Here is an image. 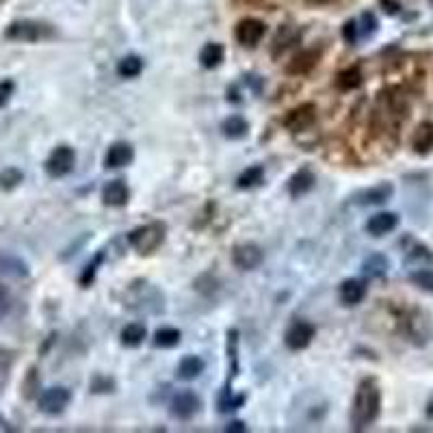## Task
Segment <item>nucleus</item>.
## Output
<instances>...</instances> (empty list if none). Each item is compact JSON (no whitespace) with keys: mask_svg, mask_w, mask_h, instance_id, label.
Returning a JSON list of instances; mask_svg holds the SVG:
<instances>
[{"mask_svg":"<svg viewBox=\"0 0 433 433\" xmlns=\"http://www.w3.org/2000/svg\"><path fill=\"white\" fill-rule=\"evenodd\" d=\"M382 414V390L375 379H362L351 403V429L366 431Z\"/></svg>","mask_w":433,"mask_h":433,"instance_id":"1","label":"nucleus"},{"mask_svg":"<svg viewBox=\"0 0 433 433\" xmlns=\"http://www.w3.org/2000/svg\"><path fill=\"white\" fill-rule=\"evenodd\" d=\"M14 89H16L14 80H0V108H3V106L11 100Z\"/></svg>","mask_w":433,"mask_h":433,"instance_id":"38","label":"nucleus"},{"mask_svg":"<svg viewBox=\"0 0 433 433\" xmlns=\"http://www.w3.org/2000/svg\"><path fill=\"white\" fill-rule=\"evenodd\" d=\"M24 180V174L16 167H7L0 172V189L3 191H14L16 187H20Z\"/></svg>","mask_w":433,"mask_h":433,"instance_id":"33","label":"nucleus"},{"mask_svg":"<svg viewBox=\"0 0 433 433\" xmlns=\"http://www.w3.org/2000/svg\"><path fill=\"white\" fill-rule=\"evenodd\" d=\"M314 336H316V328H314L312 323H308V320H295L291 328L286 330V334H284V343H286V347L291 351H301V349H306L312 343Z\"/></svg>","mask_w":433,"mask_h":433,"instance_id":"9","label":"nucleus"},{"mask_svg":"<svg viewBox=\"0 0 433 433\" xmlns=\"http://www.w3.org/2000/svg\"><path fill=\"white\" fill-rule=\"evenodd\" d=\"M247 401L245 395H234V392H221L219 401H216V407H219L221 414L228 412H236L239 407H243V403Z\"/></svg>","mask_w":433,"mask_h":433,"instance_id":"32","label":"nucleus"},{"mask_svg":"<svg viewBox=\"0 0 433 433\" xmlns=\"http://www.w3.org/2000/svg\"><path fill=\"white\" fill-rule=\"evenodd\" d=\"M299 39H301L299 28H295V26H291V24L280 26V31H278V35H276V39H273V46H271V54H273V59H280L282 54H284L288 48H293Z\"/></svg>","mask_w":433,"mask_h":433,"instance_id":"17","label":"nucleus"},{"mask_svg":"<svg viewBox=\"0 0 433 433\" xmlns=\"http://www.w3.org/2000/svg\"><path fill=\"white\" fill-rule=\"evenodd\" d=\"M397 226H399V214L397 212H377V214H372L370 219H368L366 232L370 236L379 239V236H386L392 230H397Z\"/></svg>","mask_w":433,"mask_h":433,"instance_id":"15","label":"nucleus"},{"mask_svg":"<svg viewBox=\"0 0 433 433\" xmlns=\"http://www.w3.org/2000/svg\"><path fill=\"white\" fill-rule=\"evenodd\" d=\"M54 28L46 22H37V20H16L7 26L5 37L11 41H22V43H35L41 39H50L54 37Z\"/></svg>","mask_w":433,"mask_h":433,"instance_id":"3","label":"nucleus"},{"mask_svg":"<svg viewBox=\"0 0 433 433\" xmlns=\"http://www.w3.org/2000/svg\"><path fill=\"white\" fill-rule=\"evenodd\" d=\"M0 3H7V0H0Z\"/></svg>","mask_w":433,"mask_h":433,"instance_id":"47","label":"nucleus"},{"mask_svg":"<svg viewBox=\"0 0 433 433\" xmlns=\"http://www.w3.org/2000/svg\"><path fill=\"white\" fill-rule=\"evenodd\" d=\"M362 22H364V28H362V33L364 35H372L375 31H377V18L372 16V14H362Z\"/></svg>","mask_w":433,"mask_h":433,"instance_id":"40","label":"nucleus"},{"mask_svg":"<svg viewBox=\"0 0 433 433\" xmlns=\"http://www.w3.org/2000/svg\"><path fill=\"white\" fill-rule=\"evenodd\" d=\"M165 236H167L165 224L152 221V224H145V226L132 230V232L128 234V243H130L141 256H150V254H154L162 243H165Z\"/></svg>","mask_w":433,"mask_h":433,"instance_id":"2","label":"nucleus"},{"mask_svg":"<svg viewBox=\"0 0 433 433\" xmlns=\"http://www.w3.org/2000/svg\"><path fill=\"white\" fill-rule=\"evenodd\" d=\"M412 147L416 154H429L433 152V124L431 122H422L414 135H412Z\"/></svg>","mask_w":433,"mask_h":433,"instance_id":"20","label":"nucleus"},{"mask_svg":"<svg viewBox=\"0 0 433 433\" xmlns=\"http://www.w3.org/2000/svg\"><path fill=\"white\" fill-rule=\"evenodd\" d=\"M403 332L407 336V340H412L414 345H427L433 336V323L431 316L422 310H412L405 320H403Z\"/></svg>","mask_w":433,"mask_h":433,"instance_id":"4","label":"nucleus"},{"mask_svg":"<svg viewBox=\"0 0 433 433\" xmlns=\"http://www.w3.org/2000/svg\"><path fill=\"white\" fill-rule=\"evenodd\" d=\"M392 195H395V187L390 182H382L377 187H370V189H364V191L355 193L353 204H358V206H382Z\"/></svg>","mask_w":433,"mask_h":433,"instance_id":"13","label":"nucleus"},{"mask_svg":"<svg viewBox=\"0 0 433 433\" xmlns=\"http://www.w3.org/2000/svg\"><path fill=\"white\" fill-rule=\"evenodd\" d=\"M226 431L228 433H245L247 431V424L243 420H232L230 424H226Z\"/></svg>","mask_w":433,"mask_h":433,"instance_id":"43","label":"nucleus"},{"mask_svg":"<svg viewBox=\"0 0 433 433\" xmlns=\"http://www.w3.org/2000/svg\"><path fill=\"white\" fill-rule=\"evenodd\" d=\"M102 260H104V254L98 251L95 258L85 266L83 276H80V286H83V288H89V286H91V282H93V278H95V271H98V266L102 264Z\"/></svg>","mask_w":433,"mask_h":433,"instance_id":"36","label":"nucleus"},{"mask_svg":"<svg viewBox=\"0 0 433 433\" xmlns=\"http://www.w3.org/2000/svg\"><path fill=\"white\" fill-rule=\"evenodd\" d=\"M264 33H266V24L256 18H245L236 24V39L241 46H247V48H256L262 41Z\"/></svg>","mask_w":433,"mask_h":433,"instance_id":"12","label":"nucleus"},{"mask_svg":"<svg viewBox=\"0 0 433 433\" xmlns=\"http://www.w3.org/2000/svg\"><path fill=\"white\" fill-rule=\"evenodd\" d=\"M72 401V395L68 388L63 386H54V388H48L43 390L39 397H37V407L41 414H48V416H59L66 412V407L70 405Z\"/></svg>","mask_w":433,"mask_h":433,"instance_id":"6","label":"nucleus"},{"mask_svg":"<svg viewBox=\"0 0 433 433\" xmlns=\"http://www.w3.org/2000/svg\"><path fill=\"white\" fill-rule=\"evenodd\" d=\"M22 395L24 399H35L39 395V377H37V368H28L26 379L22 384Z\"/></svg>","mask_w":433,"mask_h":433,"instance_id":"35","label":"nucleus"},{"mask_svg":"<svg viewBox=\"0 0 433 433\" xmlns=\"http://www.w3.org/2000/svg\"><path fill=\"white\" fill-rule=\"evenodd\" d=\"M180 340H182V334L176 328H160L154 334V345L158 349H174L180 345Z\"/></svg>","mask_w":433,"mask_h":433,"instance_id":"28","label":"nucleus"},{"mask_svg":"<svg viewBox=\"0 0 433 433\" xmlns=\"http://www.w3.org/2000/svg\"><path fill=\"white\" fill-rule=\"evenodd\" d=\"M74 165H76V152H74V147L59 145V147H54L50 152V156L46 158L43 169H46V174L50 178H63V176L72 174Z\"/></svg>","mask_w":433,"mask_h":433,"instance_id":"5","label":"nucleus"},{"mask_svg":"<svg viewBox=\"0 0 433 433\" xmlns=\"http://www.w3.org/2000/svg\"><path fill=\"white\" fill-rule=\"evenodd\" d=\"M224 57H226V50L221 43H206L199 52V63L206 70H214L221 66Z\"/></svg>","mask_w":433,"mask_h":433,"instance_id":"24","label":"nucleus"},{"mask_svg":"<svg viewBox=\"0 0 433 433\" xmlns=\"http://www.w3.org/2000/svg\"><path fill=\"white\" fill-rule=\"evenodd\" d=\"M262 180H264V167L262 165H251L239 176L236 187L239 189H254V187L262 184Z\"/></svg>","mask_w":433,"mask_h":433,"instance_id":"31","label":"nucleus"},{"mask_svg":"<svg viewBox=\"0 0 433 433\" xmlns=\"http://www.w3.org/2000/svg\"><path fill=\"white\" fill-rule=\"evenodd\" d=\"M382 7H384V11H388V14H397V11L401 9L397 0H382Z\"/></svg>","mask_w":433,"mask_h":433,"instance_id":"44","label":"nucleus"},{"mask_svg":"<svg viewBox=\"0 0 433 433\" xmlns=\"http://www.w3.org/2000/svg\"><path fill=\"white\" fill-rule=\"evenodd\" d=\"M366 297V284L362 280H345L340 284V301L345 306H358Z\"/></svg>","mask_w":433,"mask_h":433,"instance_id":"21","label":"nucleus"},{"mask_svg":"<svg viewBox=\"0 0 433 433\" xmlns=\"http://www.w3.org/2000/svg\"><path fill=\"white\" fill-rule=\"evenodd\" d=\"M362 83H364V76H362V72H360L358 66L347 68V70H343V72L336 76V87H338L340 91H353V89L362 87Z\"/></svg>","mask_w":433,"mask_h":433,"instance_id":"27","label":"nucleus"},{"mask_svg":"<svg viewBox=\"0 0 433 433\" xmlns=\"http://www.w3.org/2000/svg\"><path fill=\"white\" fill-rule=\"evenodd\" d=\"M226 349H228V382L224 386V392H232V382L239 377V330H230L228 332V343H226Z\"/></svg>","mask_w":433,"mask_h":433,"instance_id":"18","label":"nucleus"},{"mask_svg":"<svg viewBox=\"0 0 433 433\" xmlns=\"http://www.w3.org/2000/svg\"><path fill=\"white\" fill-rule=\"evenodd\" d=\"M314 184H316V176L308 167H303V169H299V172H295L291 176L288 193H291V197H301V195L310 193L314 189Z\"/></svg>","mask_w":433,"mask_h":433,"instance_id":"19","label":"nucleus"},{"mask_svg":"<svg viewBox=\"0 0 433 433\" xmlns=\"http://www.w3.org/2000/svg\"><path fill=\"white\" fill-rule=\"evenodd\" d=\"M7 310H9V291L3 282H0V316H5Z\"/></svg>","mask_w":433,"mask_h":433,"instance_id":"41","label":"nucleus"},{"mask_svg":"<svg viewBox=\"0 0 433 433\" xmlns=\"http://www.w3.org/2000/svg\"><path fill=\"white\" fill-rule=\"evenodd\" d=\"M135 158V150L130 143L126 141H118L113 143L111 147H108L106 156H104V167L106 169H122L126 165H130Z\"/></svg>","mask_w":433,"mask_h":433,"instance_id":"14","label":"nucleus"},{"mask_svg":"<svg viewBox=\"0 0 433 433\" xmlns=\"http://www.w3.org/2000/svg\"><path fill=\"white\" fill-rule=\"evenodd\" d=\"M427 416L429 418H433V397L429 399V403H427Z\"/></svg>","mask_w":433,"mask_h":433,"instance_id":"46","label":"nucleus"},{"mask_svg":"<svg viewBox=\"0 0 433 433\" xmlns=\"http://www.w3.org/2000/svg\"><path fill=\"white\" fill-rule=\"evenodd\" d=\"M316 124V106L312 102L299 104L293 111H288V115L284 118V126L293 132V135H301L312 130Z\"/></svg>","mask_w":433,"mask_h":433,"instance_id":"7","label":"nucleus"},{"mask_svg":"<svg viewBox=\"0 0 433 433\" xmlns=\"http://www.w3.org/2000/svg\"><path fill=\"white\" fill-rule=\"evenodd\" d=\"M143 72V59L137 57V54H128L118 63V74L122 78H137Z\"/></svg>","mask_w":433,"mask_h":433,"instance_id":"30","label":"nucleus"},{"mask_svg":"<svg viewBox=\"0 0 433 433\" xmlns=\"http://www.w3.org/2000/svg\"><path fill=\"white\" fill-rule=\"evenodd\" d=\"M204 368H206V364L199 355H187L178 364V379H182V382H193V379H197L204 372Z\"/></svg>","mask_w":433,"mask_h":433,"instance_id":"22","label":"nucleus"},{"mask_svg":"<svg viewBox=\"0 0 433 433\" xmlns=\"http://www.w3.org/2000/svg\"><path fill=\"white\" fill-rule=\"evenodd\" d=\"M264 254L256 243H241L232 249V262L241 271H254L262 264Z\"/></svg>","mask_w":433,"mask_h":433,"instance_id":"10","label":"nucleus"},{"mask_svg":"<svg viewBox=\"0 0 433 433\" xmlns=\"http://www.w3.org/2000/svg\"><path fill=\"white\" fill-rule=\"evenodd\" d=\"M388 268H390V262L382 254H370L362 264V271L366 278H384L388 273Z\"/></svg>","mask_w":433,"mask_h":433,"instance_id":"25","label":"nucleus"},{"mask_svg":"<svg viewBox=\"0 0 433 433\" xmlns=\"http://www.w3.org/2000/svg\"><path fill=\"white\" fill-rule=\"evenodd\" d=\"M308 5H314V7H325V5H334L338 0H306Z\"/></svg>","mask_w":433,"mask_h":433,"instance_id":"45","label":"nucleus"},{"mask_svg":"<svg viewBox=\"0 0 433 433\" xmlns=\"http://www.w3.org/2000/svg\"><path fill=\"white\" fill-rule=\"evenodd\" d=\"M199 407H202V401L193 390H180L169 401V414L176 420H191L199 412Z\"/></svg>","mask_w":433,"mask_h":433,"instance_id":"8","label":"nucleus"},{"mask_svg":"<svg viewBox=\"0 0 433 433\" xmlns=\"http://www.w3.org/2000/svg\"><path fill=\"white\" fill-rule=\"evenodd\" d=\"M320 61V50L318 48H306V50H299L293 61H288L286 66V74L288 76H306L310 74Z\"/></svg>","mask_w":433,"mask_h":433,"instance_id":"11","label":"nucleus"},{"mask_svg":"<svg viewBox=\"0 0 433 433\" xmlns=\"http://www.w3.org/2000/svg\"><path fill=\"white\" fill-rule=\"evenodd\" d=\"M0 271L7 273V276H14V278H26L28 276V264L18 256L3 254V256H0Z\"/></svg>","mask_w":433,"mask_h":433,"instance_id":"26","label":"nucleus"},{"mask_svg":"<svg viewBox=\"0 0 433 433\" xmlns=\"http://www.w3.org/2000/svg\"><path fill=\"white\" fill-rule=\"evenodd\" d=\"M221 132H224L226 139H232V141L245 139L247 132H249V124H247V120H245L243 115H230V118L224 120Z\"/></svg>","mask_w":433,"mask_h":433,"instance_id":"23","label":"nucleus"},{"mask_svg":"<svg viewBox=\"0 0 433 433\" xmlns=\"http://www.w3.org/2000/svg\"><path fill=\"white\" fill-rule=\"evenodd\" d=\"M115 384H113V379H108V377H95L93 382H91V390L93 392H113Z\"/></svg>","mask_w":433,"mask_h":433,"instance_id":"37","label":"nucleus"},{"mask_svg":"<svg viewBox=\"0 0 433 433\" xmlns=\"http://www.w3.org/2000/svg\"><path fill=\"white\" fill-rule=\"evenodd\" d=\"M147 332H145V325L141 323H130L122 330V345L124 347H139L145 340Z\"/></svg>","mask_w":433,"mask_h":433,"instance_id":"29","label":"nucleus"},{"mask_svg":"<svg viewBox=\"0 0 433 433\" xmlns=\"http://www.w3.org/2000/svg\"><path fill=\"white\" fill-rule=\"evenodd\" d=\"M14 364V351L9 349H0V372L7 370Z\"/></svg>","mask_w":433,"mask_h":433,"instance_id":"42","label":"nucleus"},{"mask_svg":"<svg viewBox=\"0 0 433 433\" xmlns=\"http://www.w3.org/2000/svg\"><path fill=\"white\" fill-rule=\"evenodd\" d=\"M409 282L427 293H433V268H416L409 273Z\"/></svg>","mask_w":433,"mask_h":433,"instance_id":"34","label":"nucleus"},{"mask_svg":"<svg viewBox=\"0 0 433 433\" xmlns=\"http://www.w3.org/2000/svg\"><path fill=\"white\" fill-rule=\"evenodd\" d=\"M128 199H130V191H128V184L124 180H111L102 189V202L106 206L122 208L128 204Z\"/></svg>","mask_w":433,"mask_h":433,"instance_id":"16","label":"nucleus"},{"mask_svg":"<svg viewBox=\"0 0 433 433\" xmlns=\"http://www.w3.org/2000/svg\"><path fill=\"white\" fill-rule=\"evenodd\" d=\"M358 31H360V26H358L355 20L345 22V26H343V37H345V41H347V43H355V41H358Z\"/></svg>","mask_w":433,"mask_h":433,"instance_id":"39","label":"nucleus"}]
</instances>
